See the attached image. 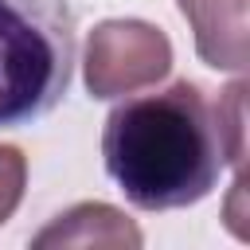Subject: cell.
<instances>
[{"label":"cell","mask_w":250,"mask_h":250,"mask_svg":"<svg viewBox=\"0 0 250 250\" xmlns=\"http://www.w3.org/2000/svg\"><path fill=\"white\" fill-rule=\"evenodd\" d=\"M109 180L141 211L191 207L219 184L223 168H246V82L242 74L207 102L180 78L168 90L125 98L102 129Z\"/></svg>","instance_id":"1"},{"label":"cell","mask_w":250,"mask_h":250,"mask_svg":"<svg viewBox=\"0 0 250 250\" xmlns=\"http://www.w3.org/2000/svg\"><path fill=\"white\" fill-rule=\"evenodd\" d=\"M74 51L66 0H0V129L31 125L66 98Z\"/></svg>","instance_id":"2"},{"label":"cell","mask_w":250,"mask_h":250,"mask_svg":"<svg viewBox=\"0 0 250 250\" xmlns=\"http://www.w3.org/2000/svg\"><path fill=\"white\" fill-rule=\"evenodd\" d=\"M172 70V43L145 20H105L86 43V90L90 98H121L156 86Z\"/></svg>","instance_id":"3"},{"label":"cell","mask_w":250,"mask_h":250,"mask_svg":"<svg viewBox=\"0 0 250 250\" xmlns=\"http://www.w3.org/2000/svg\"><path fill=\"white\" fill-rule=\"evenodd\" d=\"M246 4L250 0H180V12L195 31V51L207 66L246 74L250 62Z\"/></svg>","instance_id":"4"},{"label":"cell","mask_w":250,"mask_h":250,"mask_svg":"<svg viewBox=\"0 0 250 250\" xmlns=\"http://www.w3.org/2000/svg\"><path fill=\"white\" fill-rule=\"evenodd\" d=\"M145 238L141 230L109 203H78L62 215L51 219V227H43L31 246L47 250V246H129L137 250Z\"/></svg>","instance_id":"5"},{"label":"cell","mask_w":250,"mask_h":250,"mask_svg":"<svg viewBox=\"0 0 250 250\" xmlns=\"http://www.w3.org/2000/svg\"><path fill=\"white\" fill-rule=\"evenodd\" d=\"M23 184H27V160H23V152L16 145H0V227L20 207Z\"/></svg>","instance_id":"6"}]
</instances>
